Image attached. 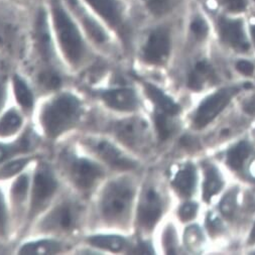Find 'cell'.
<instances>
[{
    "label": "cell",
    "mask_w": 255,
    "mask_h": 255,
    "mask_svg": "<svg viewBox=\"0 0 255 255\" xmlns=\"http://www.w3.org/2000/svg\"><path fill=\"white\" fill-rule=\"evenodd\" d=\"M251 151L250 145L245 142L241 141L235 146H233L227 153V163L230 167L234 169H239L242 167L244 161L249 156Z\"/></svg>",
    "instance_id": "cell-30"
},
{
    "label": "cell",
    "mask_w": 255,
    "mask_h": 255,
    "mask_svg": "<svg viewBox=\"0 0 255 255\" xmlns=\"http://www.w3.org/2000/svg\"><path fill=\"white\" fill-rule=\"evenodd\" d=\"M31 156L11 158L0 165V181H5L21 174L23 169L31 162Z\"/></svg>",
    "instance_id": "cell-29"
},
{
    "label": "cell",
    "mask_w": 255,
    "mask_h": 255,
    "mask_svg": "<svg viewBox=\"0 0 255 255\" xmlns=\"http://www.w3.org/2000/svg\"><path fill=\"white\" fill-rule=\"evenodd\" d=\"M7 96V83L5 80H0V111L6 102Z\"/></svg>",
    "instance_id": "cell-37"
},
{
    "label": "cell",
    "mask_w": 255,
    "mask_h": 255,
    "mask_svg": "<svg viewBox=\"0 0 255 255\" xmlns=\"http://www.w3.org/2000/svg\"><path fill=\"white\" fill-rule=\"evenodd\" d=\"M243 108H244L245 112H247L248 114L255 115V95L252 96L250 99H248V100L244 103Z\"/></svg>",
    "instance_id": "cell-38"
},
{
    "label": "cell",
    "mask_w": 255,
    "mask_h": 255,
    "mask_svg": "<svg viewBox=\"0 0 255 255\" xmlns=\"http://www.w3.org/2000/svg\"><path fill=\"white\" fill-rule=\"evenodd\" d=\"M201 5L205 8L232 14H247L251 9V0H212L211 2Z\"/></svg>",
    "instance_id": "cell-24"
},
{
    "label": "cell",
    "mask_w": 255,
    "mask_h": 255,
    "mask_svg": "<svg viewBox=\"0 0 255 255\" xmlns=\"http://www.w3.org/2000/svg\"><path fill=\"white\" fill-rule=\"evenodd\" d=\"M191 0H131L140 23L146 20L182 14Z\"/></svg>",
    "instance_id": "cell-13"
},
{
    "label": "cell",
    "mask_w": 255,
    "mask_h": 255,
    "mask_svg": "<svg viewBox=\"0 0 255 255\" xmlns=\"http://www.w3.org/2000/svg\"><path fill=\"white\" fill-rule=\"evenodd\" d=\"M33 6L0 0V57L21 59L27 55Z\"/></svg>",
    "instance_id": "cell-3"
},
{
    "label": "cell",
    "mask_w": 255,
    "mask_h": 255,
    "mask_svg": "<svg viewBox=\"0 0 255 255\" xmlns=\"http://www.w3.org/2000/svg\"><path fill=\"white\" fill-rule=\"evenodd\" d=\"M117 36L124 51L132 49L140 25L131 0H83Z\"/></svg>",
    "instance_id": "cell-6"
},
{
    "label": "cell",
    "mask_w": 255,
    "mask_h": 255,
    "mask_svg": "<svg viewBox=\"0 0 255 255\" xmlns=\"http://www.w3.org/2000/svg\"><path fill=\"white\" fill-rule=\"evenodd\" d=\"M58 188L59 183L52 167L45 162L39 163L34 171L29 190V222L33 221L49 207Z\"/></svg>",
    "instance_id": "cell-11"
},
{
    "label": "cell",
    "mask_w": 255,
    "mask_h": 255,
    "mask_svg": "<svg viewBox=\"0 0 255 255\" xmlns=\"http://www.w3.org/2000/svg\"><path fill=\"white\" fill-rule=\"evenodd\" d=\"M249 243H255V224L252 228V231L250 233V237H249Z\"/></svg>",
    "instance_id": "cell-40"
},
{
    "label": "cell",
    "mask_w": 255,
    "mask_h": 255,
    "mask_svg": "<svg viewBox=\"0 0 255 255\" xmlns=\"http://www.w3.org/2000/svg\"><path fill=\"white\" fill-rule=\"evenodd\" d=\"M145 93L148 98L153 102L156 106L157 110L162 111L168 115H176L180 111L179 105L173 101L172 98H169L165 95L159 88L150 83H144Z\"/></svg>",
    "instance_id": "cell-19"
},
{
    "label": "cell",
    "mask_w": 255,
    "mask_h": 255,
    "mask_svg": "<svg viewBox=\"0 0 255 255\" xmlns=\"http://www.w3.org/2000/svg\"><path fill=\"white\" fill-rule=\"evenodd\" d=\"M222 186L223 180L218 169L213 165L208 164L205 171V182L203 187L204 200L209 202L212 197L217 195L221 191Z\"/></svg>",
    "instance_id": "cell-26"
},
{
    "label": "cell",
    "mask_w": 255,
    "mask_h": 255,
    "mask_svg": "<svg viewBox=\"0 0 255 255\" xmlns=\"http://www.w3.org/2000/svg\"><path fill=\"white\" fill-rule=\"evenodd\" d=\"M236 69L243 75L251 76L254 72V66L251 62L247 60H240L236 64Z\"/></svg>",
    "instance_id": "cell-36"
},
{
    "label": "cell",
    "mask_w": 255,
    "mask_h": 255,
    "mask_svg": "<svg viewBox=\"0 0 255 255\" xmlns=\"http://www.w3.org/2000/svg\"><path fill=\"white\" fill-rule=\"evenodd\" d=\"M12 90L19 106L30 110L33 106V94L27 83L19 75H14L12 78Z\"/></svg>",
    "instance_id": "cell-27"
},
{
    "label": "cell",
    "mask_w": 255,
    "mask_h": 255,
    "mask_svg": "<svg viewBox=\"0 0 255 255\" xmlns=\"http://www.w3.org/2000/svg\"><path fill=\"white\" fill-rule=\"evenodd\" d=\"M23 125V118L20 112L12 107L0 117V138L14 136Z\"/></svg>",
    "instance_id": "cell-22"
},
{
    "label": "cell",
    "mask_w": 255,
    "mask_h": 255,
    "mask_svg": "<svg viewBox=\"0 0 255 255\" xmlns=\"http://www.w3.org/2000/svg\"><path fill=\"white\" fill-rule=\"evenodd\" d=\"M84 107L81 99L71 92H59L42 103L38 122L44 134L56 139L78 124Z\"/></svg>",
    "instance_id": "cell-5"
},
{
    "label": "cell",
    "mask_w": 255,
    "mask_h": 255,
    "mask_svg": "<svg viewBox=\"0 0 255 255\" xmlns=\"http://www.w3.org/2000/svg\"><path fill=\"white\" fill-rule=\"evenodd\" d=\"M99 96L106 106L118 112H132L139 105L137 94L131 88L106 89L99 92Z\"/></svg>",
    "instance_id": "cell-17"
},
{
    "label": "cell",
    "mask_w": 255,
    "mask_h": 255,
    "mask_svg": "<svg viewBox=\"0 0 255 255\" xmlns=\"http://www.w3.org/2000/svg\"><path fill=\"white\" fill-rule=\"evenodd\" d=\"M12 1H15L17 3H20V4H23L26 6H33L37 3L45 1V0H12Z\"/></svg>",
    "instance_id": "cell-39"
},
{
    "label": "cell",
    "mask_w": 255,
    "mask_h": 255,
    "mask_svg": "<svg viewBox=\"0 0 255 255\" xmlns=\"http://www.w3.org/2000/svg\"><path fill=\"white\" fill-rule=\"evenodd\" d=\"M247 22H248V31L251 41L252 50L255 51V13L250 9L247 13Z\"/></svg>",
    "instance_id": "cell-35"
},
{
    "label": "cell",
    "mask_w": 255,
    "mask_h": 255,
    "mask_svg": "<svg viewBox=\"0 0 255 255\" xmlns=\"http://www.w3.org/2000/svg\"><path fill=\"white\" fill-rule=\"evenodd\" d=\"M88 243L98 249L110 252H121L127 246L125 237L117 234H96L88 238Z\"/></svg>",
    "instance_id": "cell-20"
},
{
    "label": "cell",
    "mask_w": 255,
    "mask_h": 255,
    "mask_svg": "<svg viewBox=\"0 0 255 255\" xmlns=\"http://www.w3.org/2000/svg\"><path fill=\"white\" fill-rule=\"evenodd\" d=\"M83 143L90 153L112 168L119 171H130L137 166V162L132 157L108 139L88 137L83 140Z\"/></svg>",
    "instance_id": "cell-12"
},
{
    "label": "cell",
    "mask_w": 255,
    "mask_h": 255,
    "mask_svg": "<svg viewBox=\"0 0 255 255\" xmlns=\"http://www.w3.org/2000/svg\"><path fill=\"white\" fill-rule=\"evenodd\" d=\"M84 214L82 204L71 197L58 202L41 218L37 227L42 233L47 234H69L81 225Z\"/></svg>",
    "instance_id": "cell-10"
},
{
    "label": "cell",
    "mask_w": 255,
    "mask_h": 255,
    "mask_svg": "<svg viewBox=\"0 0 255 255\" xmlns=\"http://www.w3.org/2000/svg\"><path fill=\"white\" fill-rule=\"evenodd\" d=\"M9 209L3 192L0 190V238H7L9 233Z\"/></svg>",
    "instance_id": "cell-31"
},
{
    "label": "cell",
    "mask_w": 255,
    "mask_h": 255,
    "mask_svg": "<svg viewBox=\"0 0 255 255\" xmlns=\"http://www.w3.org/2000/svg\"><path fill=\"white\" fill-rule=\"evenodd\" d=\"M168 116H171V115H168L159 110H157L154 115V122H155V126H156V130H157V133H158L160 139H162V140L167 138L172 131V125H171V123H169Z\"/></svg>",
    "instance_id": "cell-32"
},
{
    "label": "cell",
    "mask_w": 255,
    "mask_h": 255,
    "mask_svg": "<svg viewBox=\"0 0 255 255\" xmlns=\"http://www.w3.org/2000/svg\"><path fill=\"white\" fill-rule=\"evenodd\" d=\"M184 13L140 23L131 50L143 63L161 66L171 58L177 36L182 31Z\"/></svg>",
    "instance_id": "cell-2"
},
{
    "label": "cell",
    "mask_w": 255,
    "mask_h": 255,
    "mask_svg": "<svg viewBox=\"0 0 255 255\" xmlns=\"http://www.w3.org/2000/svg\"><path fill=\"white\" fill-rule=\"evenodd\" d=\"M135 197L133 181L118 177L106 183L97 203V212L101 221L112 228H125L128 223Z\"/></svg>",
    "instance_id": "cell-4"
},
{
    "label": "cell",
    "mask_w": 255,
    "mask_h": 255,
    "mask_svg": "<svg viewBox=\"0 0 255 255\" xmlns=\"http://www.w3.org/2000/svg\"><path fill=\"white\" fill-rule=\"evenodd\" d=\"M238 91L239 89L236 87L224 88L206 98L195 115L194 124L197 128H202L213 120L229 104Z\"/></svg>",
    "instance_id": "cell-14"
},
{
    "label": "cell",
    "mask_w": 255,
    "mask_h": 255,
    "mask_svg": "<svg viewBox=\"0 0 255 255\" xmlns=\"http://www.w3.org/2000/svg\"><path fill=\"white\" fill-rule=\"evenodd\" d=\"M197 1H198L199 3H201V4H207V3L211 2L212 0H197Z\"/></svg>",
    "instance_id": "cell-41"
},
{
    "label": "cell",
    "mask_w": 255,
    "mask_h": 255,
    "mask_svg": "<svg viewBox=\"0 0 255 255\" xmlns=\"http://www.w3.org/2000/svg\"><path fill=\"white\" fill-rule=\"evenodd\" d=\"M85 36L100 56H112L124 49L106 23L83 0H63Z\"/></svg>",
    "instance_id": "cell-7"
},
{
    "label": "cell",
    "mask_w": 255,
    "mask_h": 255,
    "mask_svg": "<svg viewBox=\"0 0 255 255\" xmlns=\"http://www.w3.org/2000/svg\"><path fill=\"white\" fill-rule=\"evenodd\" d=\"M61 164L67 179L84 194L91 192L105 177V168L98 161L71 151L62 153Z\"/></svg>",
    "instance_id": "cell-9"
},
{
    "label": "cell",
    "mask_w": 255,
    "mask_h": 255,
    "mask_svg": "<svg viewBox=\"0 0 255 255\" xmlns=\"http://www.w3.org/2000/svg\"><path fill=\"white\" fill-rule=\"evenodd\" d=\"M197 181L196 168L192 164L186 165L177 173L174 179L175 188L184 196H191L195 191Z\"/></svg>",
    "instance_id": "cell-25"
},
{
    "label": "cell",
    "mask_w": 255,
    "mask_h": 255,
    "mask_svg": "<svg viewBox=\"0 0 255 255\" xmlns=\"http://www.w3.org/2000/svg\"><path fill=\"white\" fill-rule=\"evenodd\" d=\"M30 180L27 174H20L12 183L10 188V201L12 208L16 213L20 209H23V205L29 196Z\"/></svg>",
    "instance_id": "cell-21"
},
{
    "label": "cell",
    "mask_w": 255,
    "mask_h": 255,
    "mask_svg": "<svg viewBox=\"0 0 255 255\" xmlns=\"http://www.w3.org/2000/svg\"><path fill=\"white\" fill-rule=\"evenodd\" d=\"M205 10L211 19L213 34L222 46L238 54L252 51L247 14H232L211 8Z\"/></svg>",
    "instance_id": "cell-8"
},
{
    "label": "cell",
    "mask_w": 255,
    "mask_h": 255,
    "mask_svg": "<svg viewBox=\"0 0 255 255\" xmlns=\"http://www.w3.org/2000/svg\"><path fill=\"white\" fill-rule=\"evenodd\" d=\"M162 213V201L158 193L148 188L143 192L137 207V223L144 230H149L157 223Z\"/></svg>",
    "instance_id": "cell-15"
},
{
    "label": "cell",
    "mask_w": 255,
    "mask_h": 255,
    "mask_svg": "<svg viewBox=\"0 0 255 255\" xmlns=\"http://www.w3.org/2000/svg\"><path fill=\"white\" fill-rule=\"evenodd\" d=\"M35 142L36 138L30 133V131L24 132L18 138L10 142L0 141V164L4 163L16 155L30 151L32 147H34Z\"/></svg>",
    "instance_id": "cell-18"
},
{
    "label": "cell",
    "mask_w": 255,
    "mask_h": 255,
    "mask_svg": "<svg viewBox=\"0 0 255 255\" xmlns=\"http://www.w3.org/2000/svg\"><path fill=\"white\" fill-rule=\"evenodd\" d=\"M63 244L55 239H38L24 243L19 254H55L63 250Z\"/></svg>",
    "instance_id": "cell-23"
},
{
    "label": "cell",
    "mask_w": 255,
    "mask_h": 255,
    "mask_svg": "<svg viewBox=\"0 0 255 255\" xmlns=\"http://www.w3.org/2000/svg\"><path fill=\"white\" fill-rule=\"evenodd\" d=\"M48 17L54 39L64 63L80 70L100 56L85 36L63 0H46Z\"/></svg>",
    "instance_id": "cell-1"
},
{
    "label": "cell",
    "mask_w": 255,
    "mask_h": 255,
    "mask_svg": "<svg viewBox=\"0 0 255 255\" xmlns=\"http://www.w3.org/2000/svg\"><path fill=\"white\" fill-rule=\"evenodd\" d=\"M197 210H198V206L195 203H187L184 206H182L180 209V212H179L180 218L185 222L190 221L196 216Z\"/></svg>",
    "instance_id": "cell-34"
},
{
    "label": "cell",
    "mask_w": 255,
    "mask_h": 255,
    "mask_svg": "<svg viewBox=\"0 0 255 255\" xmlns=\"http://www.w3.org/2000/svg\"><path fill=\"white\" fill-rule=\"evenodd\" d=\"M251 10L255 13V0H251Z\"/></svg>",
    "instance_id": "cell-42"
},
{
    "label": "cell",
    "mask_w": 255,
    "mask_h": 255,
    "mask_svg": "<svg viewBox=\"0 0 255 255\" xmlns=\"http://www.w3.org/2000/svg\"><path fill=\"white\" fill-rule=\"evenodd\" d=\"M113 131L117 138L129 147H138L144 139L146 125L139 118H125L115 123Z\"/></svg>",
    "instance_id": "cell-16"
},
{
    "label": "cell",
    "mask_w": 255,
    "mask_h": 255,
    "mask_svg": "<svg viewBox=\"0 0 255 255\" xmlns=\"http://www.w3.org/2000/svg\"><path fill=\"white\" fill-rule=\"evenodd\" d=\"M213 76V69L206 60L199 61L189 76V87L193 90L201 89Z\"/></svg>",
    "instance_id": "cell-28"
},
{
    "label": "cell",
    "mask_w": 255,
    "mask_h": 255,
    "mask_svg": "<svg viewBox=\"0 0 255 255\" xmlns=\"http://www.w3.org/2000/svg\"><path fill=\"white\" fill-rule=\"evenodd\" d=\"M236 191L229 192L221 202L220 210L225 216H230L236 208Z\"/></svg>",
    "instance_id": "cell-33"
}]
</instances>
